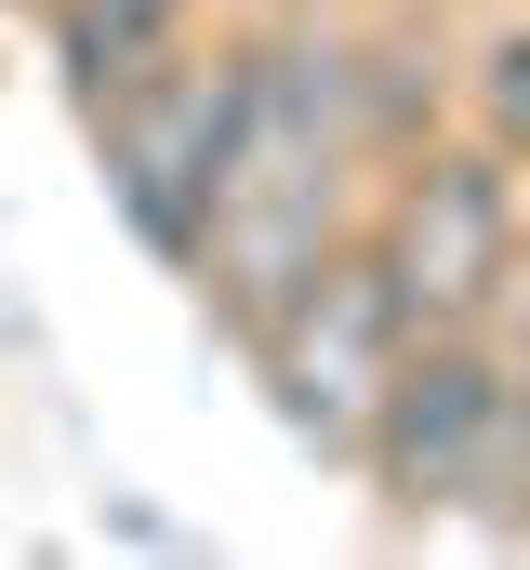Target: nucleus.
Segmentation results:
<instances>
[{"mask_svg": "<svg viewBox=\"0 0 530 570\" xmlns=\"http://www.w3.org/2000/svg\"><path fill=\"white\" fill-rule=\"evenodd\" d=\"M518 385H530V358H518Z\"/></svg>", "mask_w": 530, "mask_h": 570, "instance_id": "7", "label": "nucleus"}, {"mask_svg": "<svg viewBox=\"0 0 530 570\" xmlns=\"http://www.w3.org/2000/svg\"><path fill=\"white\" fill-rule=\"evenodd\" d=\"M253 358H265V385H278V425L305 438V451H345V464H359L398 358H411V318H398L372 239H359V253H318L305 279L278 292V318L253 332Z\"/></svg>", "mask_w": 530, "mask_h": 570, "instance_id": "2", "label": "nucleus"}, {"mask_svg": "<svg viewBox=\"0 0 530 570\" xmlns=\"http://www.w3.org/2000/svg\"><path fill=\"white\" fill-rule=\"evenodd\" d=\"M478 120L504 159H530V27H504L491 53H478Z\"/></svg>", "mask_w": 530, "mask_h": 570, "instance_id": "6", "label": "nucleus"}, {"mask_svg": "<svg viewBox=\"0 0 530 570\" xmlns=\"http://www.w3.org/2000/svg\"><path fill=\"white\" fill-rule=\"evenodd\" d=\"M226 107H239V67H186V53H159L146 80H120V94L94 107V146H107V186H120L132 239L173 253V266H186V239H199Z\"/></svg>", "mask_w": 530, "mask_h": 570, "instance_id": "4", "label": "nucleus"}, {"mask_svg": "<svg viewBox=\"0 0 530 570\" xmlns=\"http://www.w3.org/2000/svg\"><path fill=\"white\" fill-rule=\"evenodd\" d=\"M372 266H385L411 332H478L504 305V279H518L504 146H411L385 186V226H372Z\"/></svg>", "mask_w": 530, "mask_h": 570, "instance_id": "3", "label": "nucleus"}, {"mask_svg": "<svg viewBox=\"0 0 530 570\" xmlns=\"http://www.w3.org/2000/svg\"><path fill=\"white\" fill-rule=\"evenodd\" d=\"M199 0H53V53H67V94L107 107L120 80H146L173 40H186Z\"/></svg>", "mask_w": 530, "mask_h": 570, "instance_id": "5", "label": "nucleus"}, {"mask_svg": "<svg viewBox=\"0 0 530 570\" xmlns=\"http://www.w3.org/2000/svg\"><path fill=\"white\" fill-rule=\"evenodd\" d=\"M359 67L332 40H265L239 53V107H226V146H213V199H199V239L186 266L213 292V318L265 332L278 292L305 279L318 253H345V159H359Z\"/></svg>", "mask_w": 530, "mask_h": 570, "instance_id": "1", "label": "nucleus"}]
</instances>
